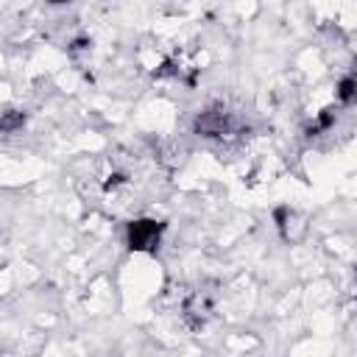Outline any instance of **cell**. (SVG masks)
Segmentation results:
<instances>
[{"label": "cell", "mask_w": 357, "mask_h": 357, "mask_svg": "<svg viewBox=\"0 0 357 357\" xmlns=\"http://www.w3.org/2000/svg\"><path fill=\"white\" fill-rule=\"evenodd\" d=\"M195 131L209 139H231V137L243 134V126L234 112H229L223 103H215V106H206L204 112H198Z\"/></svg>", "instance_id": "1"}, {"label": "cell", "mask_w": 357, "mask_h": 357, "mask_svg": "<svg viewBox=\"0 0 357 357\" xmlns=\"http://www.w3.org/2000/svg\"><path fill=\"white\" fill-rule=\"evenodd\" d=\"M25 126V112L22 109H6L0 112V131L3 134H14Z\"/></svg>", "instance_id": "4"}, {"label": "cell", "mask_w": 357, "mask_h": 357, "mask_svg": "<svg viewBox=\"0 0 357 357\" xmlns=\"http://www.w3.org/2000/svg\"><path fill=\"white\" fill-rule=\"evenodd\" d=\"M215 312V298L209 290H192L181 301V318L190 329H201Z\"/></svg>", "instance_id": "3"}, {"label": "cell", "mask_w": 357, "mask_h": 357, "mask_svg": "<svg viewBox=\"0 0 357 357\" xmlns=\"http://www.w3.org/2000/svg\"><path fill=\"white\" fill-rule=\"evenodd\" d=\"M354 92H357V81H354L351 75H346V78L337 84L335 98H337V103H340V106H349V103L354 100Z\"/></svg>", "instance_id": "5"}, {"label": "cell", "mask_w": 357, "mask_h": 357, "mask_svg": "<svg viewBox=\"0 0 357 357\" xmlns=\"http://www.w3.org/2000/svg\"><path fill=\"white\" fill-rule=\"evenodd\" d=\"M165 234V223L156 218H137L126 229V240L131 251H156Z\"/></svg>", "instance_id": "2"}]
</instances>
